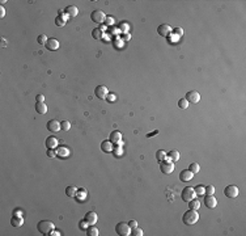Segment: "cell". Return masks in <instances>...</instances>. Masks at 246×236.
<instances>
[{
  "label": "cell",
  "instance_id": "obj_44",
  "mask_svg": "<svg viewBox=\"0 0 246 236\" xmlns=\"http://www.w3.org/2000/svg\"><path fill=\"white\" fill-rule=\"evenodd\" d=\"M172 31H174V33H176L177 35H180V37H181L182 34H183V30H182V28H174Z\"/></svg>",
  "mask_w": 246,
  "mask_h": 236
},
{
  "label": "cell",
  "instance_id": "obj_31",
  "mask_svg": "<svg viewBox=\"0 0 246 236\" xmlns=\"http://www.w3.org/2000/svg\"><path fill=\"white\" fill-rule=\"evenodd\" d=\"M178 108H181V109H187L189 108V101L186 100V98H180L178 100Z\"/></svg>",
  "mask_w": 246,
  "mask_h": 236
},
{
  "label": "cell",
  "instance_id": "obj_3",
  "mask_svg": "<svg viewBox=\"0 0 246 236\" xmlns=\"http://www.w3.org/2000/svg\"><path fill=\"white\" fill-rule=\"evenodd\" d=\"M160 169L162 173H165V175H169V173H172L174 171V163L170 159H164L162 161H160Z\"/></svg>",
  "mask_w": 246,
  "mask_h": 236
},
{
  "label": "cell",
  "instance_id": "obj_39",
  "mask_svg": "<svg viewBox=\"0 0 246 236\" xmlns=\"http://www.w3.org/2000/svg\"><path fill=\"white\" fill-rule=\"evenodd\" d=\"M113 153H114V155H115L117 157H119V156L122 155V153H123V149H122V143H121V144H118V147L113 149Z\"/></svg>",
  "mask_w": 246,
  "mask_h": 236
},
{
  "label": "cell",
  "instance_id": "obj_26",
  "mask_svg": "<svg viewBox=\"0 0 246 236\" xmlns=\"http://www.w3.org/2000/svg\"><path fill=\"white\" fill-rule=\"evenodd\" d=\"M86 235L88 236H98L100 235V232H98V230L96 227H94V224L93 226H88V228H86Z\"/></svg>",
  "mask_w": 246,
  "mask_h": 236
},
{
  "label": "cell",
  "instance_id": "obj_15",
  "mask_svg": "<svg viewBox=\"0 0 246 236\" xmlns=\"http://www.w3.org/2000/svg\"><path fill=\"white\" fill-rule=\"evenodd\" d=\"M193 177H194V173L191 171H189V169H183L180 173V180L182 182H189V181L193 180Z\"/></svg>",
  "mask_w": 246,
  "mask_h": 236
},
{
  "label": "cell",
  "instance_id": "obj_12",
  "mask_svg": "<svg viewBox=\"0 0 246 236\" xmlns=\"http://www.w3.org/2000/svg\"><path fill=\"white\" fill-rule=\"evenodd\" d=\"M46 127H47V130H49V131H51V133H57V131H59V130L62 129V127H60V122L57 121V120H50L49 122H47Z\"/></svg>",
  "mask_w": 246,
  "mask_h": 236
},
{
  "label": "cell",
  "instance_id": "obj_43",
  "mask_svg": "<svg viewBox=\"0 0 246 236\" xmlns=\"http://www.w3.org/2000/svg\"><path fill=\"white\" fill-rule=\"evenodd\" d=\"M47 156H49V157H55V156H57V151H55V149H47Z\"/></svg>",
  "mask_w": 246,
  "mask_h": 236
},
{
  "label": "cell",
  "instance_id": "obj_9",
  "mask_svg": "<svg viewBox=\"0 0 246 236\" xmlns=\"http://www.w3.org/2000/svg\"><path fill=\"white\" fill-rule=\"evenodd\" d=\"M172 26L169 25V24H161V25H158L157 28V33L161 35V37H168V35L172 33Z\"/></svg>",
  "mask_w": 246,
  "mask_h": 236
},
{
  "label": "cell",
  "instance_id": "obj_19",
  "mask_svg": "<svg viewBox=\"0 0 246 236\" xmlns=\"http://www.w3.org/2000/svg\"><path fill=\"white\" fill-rule=\"evenodd\" d=\"M110 142H112L113 144H121L122 143V134L119 131H113L112 134H110Z\"/></svg>",
  "mask_w": 246,
  "mask_h": 236
},
{
  "label": "cell",
  "instance_id": "obj_38",
  "mask_svg": "<svg viewBox=\"0 0 246 236\" xmlns=\"http://www.w3.org/2000/svg\"><path fill=\"white\" fill-rule=\"evenodd\" d=\"M105 100L108 101V102H110V104H112V102H115L117 101V94L115 93H109L108 96H106Z\"/></svg>",
  "mask_w": 246,
  "mask_h": 236
},
{
  "label": "cell",
  "instance_id": "obj_27",
  "mask_svg": "<svg viewBox=\"0 0 246 236\" xmlns=\"http://www.w3.org/2000/svg\"><path fill=\"white\" fill-rule=\"evenodd\" d=\"M189 207L190 208H193V210H198V208L200 207V202L198 199H191V201H189Z\"/></svg>",
  "mask_w": 246,
  "mask_h": 236
},
{
  "label": "cell",
  "instance_id": "obj_50",
  "mask_svg": "<svg viewBox=\"0 0 246 236\" xmlns=\"http://www.w3.org/2000/svg\"><path fill=\"white\" fill-rule=\"evenodd\" d=\"M50 235H53V236H59V235H60V232L53 230V231H51V234H50Z\"/></svg>",
  "mask_w": 246,
  "mask_h": 236
},
{
  "label": "cell",
  "instance_id": "obj_35",
  "mask_svg": "<svg viewBox=\"0 0 246 236\" xmlns=\"http://www.w3.org/2000/svg\"><path fill=\"white\" fill-rule=\"evenodd\" d=\"M37 41H38L39 45H46V42L49 41V38H47L46 34H39L38 38H37Z\"/></svg>",
  "mask_w": 246,
  "mask_h": 236
},
{
  "label": "cell",
  "instance_id": "obj_34",
  "mask_svg": "<svg viewBox=\"0 0 246 236\" xmlns=\"http://www.w3.org/2000/svg\"><path fill=\"white\" fill-rule=\"evenodd\" d=\"M189 171H191L194 175H195V173H198V172L200 171L199 164H198V163H191V164H190V167H189Z\"/></svg>",
  "mask_w": 246,
  "mask_h": 236
},
{
  "label": "cell",
  "instance_id": "obj_10",
  "mask_svg": "<svg viewBox=\"0 0 246 236\" xmlns=\"http://www.w3.org/2000/svg\"><path fill=\"white\" fill-rule=\"evenodd\" d=\"M186 100L189 102H193V104H196V102L200 101V94L196 92V90H190V92L186 93Z\"/></svg>",
  "mask_w": 246,
  "mask_h": 236
},
{
  "label": "cell",
  "instance_id": "obj_37",
  "mask_svg": "<svg viewBox=\"0 0 246 236\" xmlns=\"http://www.w3.org/2000/svg\"><path fill=\"white\" fill-rule=\"evenodd\" d=\"M131 235H134V236H143V230L141 228H139V227H135L131 230Z\"/></svg>",
  "mask_w": 246,
  "mask_h": 236
},
{
  "label": "cell",
  "instance_id": "obj_21",
  "mask_svg": "<svg viewBox=\"0 0 246 236\" xmlns=\"http://www.w3.org/2000/svg\"><path fill=\"white\" fill-rule=\"evenodd\" d=\"M101 149L104 152H108V153H110V152H113V149H114V146H113V143L110 140H104L101 143Z\"/></svg>",
  "mask_w": 246,
  "mask_h": 236
},
{
  "label": "cell",
  "instance_id": "obj_5",
  "mask_svg": "<svg viewBox=\"0 0 246 236\" xmlns=\"http://www.w3.org/2000/svg\"><path fill=\"white\" fill-rule=\"evenodd\" d=\"M195 197H196L195 190H194V188H190V186L185 188L181 193V198H182V201H185V202H189V201L194 199Z\"/></svg>",
  "mask_w": 246,
  "mask_h": 236
},
{
  "label": "cell",
  "instance_id": "obj_33",
  "mask_svg": "<svg viewBox=\"0 0 246 236\" xmlns=\"http://www.w3.org/2000/svg\"><path fill=\"white\" fill-rule=\"evenodd\" d=\"M194 190H195L196 195H204V194H206V190H204V186H203V185H196V186L194 188Z\"/></svg>",
  "mask_w": 246,
  "mask_h": 236
},
{
  "label": "cell",
  "instance_id": "obj_46",
  "mask_svg": "<svg viewBox=\"0 0 246 236\" xmlns=\"http://www.w3.org/2000/svg\"><path fill=\"white\" fill-rule=\"evenodd\" d=\"M128 226H130V228L132 230V228H135V227H138V222L135 219H132V220H130L128 222Z\"/></svg>",
  "mask_w": 246,
  "mask_h": 236
},
{
  "label": "cell",
  "instance_id": "obj_25",
  "mask_svg": "<svg viewBox=\"0 0 246 236\" xmlns=\"http://www.w3.org/2000/svg\"><path fill=\"white\" fill-rule=\"evenodd\" d=\"M35 112L39 114H45L47 113V106L45 102H35Z\"/></svg>",
  "mask_w": 246,
  "mask_h": 236
},
{
  "label": "cell",
  "instance_id": "obj_7",
  "mask_svg": "<svg viewBox=\"0 0 246 236\" xmlns=\"http://www.w3.org/2000/svg\"><path fill=\"white\" fill-rule=\"evenodd\" d=\"M224 194L227 195L228 198H236V197H238L240 190L236 185H228V186L224 189Z\"/></svg>",
  "mask_w": 246,
  "mask_h": 236
},
{
  "label": "cell",
  "instance_id": "obj_30",
  "mask_svg": "<svg viewBox=\"0 0 246 236\" xmlns=\"http://www.w3.org/2000/svg\"><path fill=\"white\" fill-rule=\"evenodd\" d=\"M164 159H166V152L162 151V149H158V151L156 152V160L160 163V161H162Z\"/></svg>",
  "mask_w": 246,
  "mask_h": 236
},
{
  "label": "cell",
  "instance_id": "obj_49",
  "mask_svg": "<svg viewBox=\"0 0 246 236\" xmlns=\"http://www.w3.org/2000/svg\"><path fill=\"white\" fill-rule=\"evenodd\" d=\"M13 215H18V216H22V211L18 210V208H16V210L13 211Z\"/></svg>",
  "mask_w": 246,
  "mask_h": 236
},
{
  "label": "cell",
  "instance_id": "obj_40",
  "mask_svg": "<svg viewBox=\"0 0 246 236\" xmlns=\"http://www.w3.org/2000/svg\"><path fill=\"white\" fill-rule=\"evenodd\" d=\"M204 190L207 194H213V193H215V188H213L212 185H207V186H204Z\"/></svg>",
  "mask_w": 246,
  "mask_h": 236
},
{
  "label": "cell",
  "instance_id": "obj_4",
  "mask_svg": "<svg viewBox=\"0 0 246 236\" xmlns=\"http://www.w3.org/2000/svg\"><path fill=\"white\" fill-rule=\"evenodd\" d=\"M115 232L119 236H128V235H131V228L128 226V223L119 222L115 226Z\"/></svg>",
  "mask_w": 246,
  "mask_h": 236
},
{
  "label": "cell",
  "instance_id": "obj_29",
  "mask_svg": "<svg viewBox=\"0 0 246 236\" xmlns=\"http://www.w3.org/2000/svg\"><path fill=\"white\" fill-rule=\"evenodd\" d=\"M76 192H77V189L75 186H67L66 188V194L68 197H75L76 195Z\"/></svg>",
  "mask_w": 246,
  "mask_h": 236
},
{
  "label": "cell",
  "instance_id": "obj_2",
  "mask_svg": "<svg viewBox=\"0 0 246 236\" xmlns=\"http://www.w3.org/2000/svg\"><path fill=\"white\" fill-rule=\"evenodd\" d=\"M37 228L42 235L47 236V235L51 234V231H53L55 227H54V223L51 222V220H41V222L37 224Z\"/></svg>",
  "mask_w": 246,
  "mask_h": 236
},
{
  "label": "cell",
  "instance_id": "obj_13",
  "mask_svg": "<svg viewBox=\"0 0 246 236\" xmlns=\"http://www.w3.org/2000/svg\"><path fill=\"white\" fill-rule=\"evenodd\" d=\"M45 144H46L47 149H55V148H58V146H59V140H58V138H55V136H49V138H46Z\"/></svg>",
  "mask_w": 246,
  "mask_h": 236
},
{
  "label": "cell",
  "instance_id": "obj_36",
  "mask_svg": "<svg viewBox=\"0 0 246 236\" xmlns=\"http://www.w3.org/2000/svg\"><path fill=\"white\" fill-rule=\"evenodd\" d=\"M60 127H62V130H64V131H68V130L71 129V122L70 121H62L60 122Z\"/></svg>",
  "mask_w": 246,
  "mask_h": 236
},
{
  "label": "cell",
  "instance_id": "obj_6",
  "mask_svg": "<svg viewBox=\"0 0 246 236\" xmlns=\"http://www.w3.org/2000/svg\"><path fill=\"white\" fill-rule=\"evenodd\" d=\"M90 18H92L93 22L96 24H101V22H105V18H106V15L102 12L101 9H94L90 15Z\"/></svg>",
  "mask_w": 246,
  "mask_h": 236
},
{
  "label": "cell",
  "instance_id": "obj_22",
  "mask_svg": "<svg viewBox=\"0 0 246 236\" xmlns=\"http://www.w3.org/2000/svg\"><path fill=\"white\" fill-rule=\"evenodd\" d=\"M166 157L172 160L173 163H177V161L180 160V152H178L177 149H172V151H169L166 153Z\"/></svg>",
  "mask_w": 246,
  "mask_h": 236
},
{
  "label": "cell",
  "instance_id": "obj_41",
  "mask_svg": "<svg viewBox=\"0 0 246 236\" xmlns=\"http://www.w3.org/2000/svg\"><path fill=\"white\" fill-rule=\"evenodd\" d=\"M105 24L108 26H112L113 24H114V18L112 17V16H106V18H105Z\"/></svg>",
  "mask_w": 246,
  "mask_h": 236
},
{
  "label": "cell",
  "instance_id": "obj_45",
  "mask_svg": "<svg viewBox=\"0 0 246 236\" xmlns=\"http://www.w3.org/2000/svg\"><path fill=\"white\" fill-rule=\"evenodd\" d=\"M86 226H89V224H88V223H86V222H85V220H80V224H79V227H80V228H81V230H86V228H88V227H86Z\"/></svg>",
  "mask_w": 246,
  "mask_h": 236
},
{
  "label": "cell",
  "instance_id": "obj_17",
  "mask_svg": "<svg viewBox=\"0 0 246 236\" xmlns=\"http://www.w3.org/2000/svg\"><path fill=\"white\" fill-rule=\"evenodd\" d=\"M55 151H57V156L59 157H68L71 153V149L67 146H58V148Z\"/></svg>",
  "mask_w": 246,
  "mask_h": 236
},
{
  "label": "cell",
  "instance_id": "obj_8",
  "mask_svg": "<svg viewBox=\"0 0 246 236\" xmlns=\"http://www.w3.org/2000/svg\"><path fill=\"white\" fill-rule=\"evenodd\" d=\"M94 94H96V97L101 98V100H105L106 96L109 94L108 87H105V85H97L96 89H94Z\"/></svg>",
  "mask_w": 246,
  "mask_h": 236
},
{
  "label": "cell",
  "instance_id": "obj_24",
  "mask_svg": "<svg viewBox=\"0 0 246 236\" xmlns=\"http://www.w3.org/2000/svg\"><path fill=\"white\" fill-rule=\"evenodd\" d=\"M75 198H76L79 202H83L85 198H86V190L84 188H80V189H77V192H76V195H75Z\"/></svg>",
  "mask_w": 246,
  "mask_h": 236
},
{
  "label": "cell",
  "instance_id": "obj_16",
  "mask_svg": "<svg viewBox=\"0 0 246 236\" xmlns=\"http://www.w3.org/2000/svg\"><path fill=\"white\" fill-rule=\"evenodd\" d=\"M46 49L50 50V51H55L59 49V46H60V43H59V41L57 38H49V41L46 42Z\"/></svg>",
  "mask_w": 246,
  "mask_h": 236
},
{
  "label": "cell",
  "instance_id": "obj_28",
  "mask_svg": "<svg viewBox=\"0 0 246 236\" xmlns=\"http://www.w3.org/2000/svg\"><path fill=\"white\" fill-rule=\"evenodd\" d=\"M92 35L94 39H102V30L100 28H96V29L92 30Z\"/></svg>",
  "mask_w": 246,
  "mask_h": 236
},
{
  "label": "cell",
  "instance_id": "obj_1",
  "mask_svg": "<svg viewBox=\"0 0 246 236\" xmlns=\"http://www.w3.org/2000/svg\"><path fill=\"white\" fill-rule=\"evenodd\" d=\"M198 220H199V214L196 212V210H193V208L187 210L183 214V216H182V222H183L185 224H189V226L195 224Z\"/></svg>",
  "mask_w": 246,
  "mask_h": 236
},
{
  "label": "cell",
  "instance_id": "obj_42",
  "mask_svg": "<svg viewBox=\"0 0 246 236\" xmlns=\"http://www.w3.org/2000/svg\"><path fill=\"white\" fill-rule=\"evenodd\" d=\"M119 37H121L122 41H128V39L131 38V35H130L128 33H121Z\"/></svg>",
  "mask_w": 246,
  "mask_h": 236
},
{
  "label": "cell",
  "instance_id": "obj_20",
  "mask_svg": "<svg viewBox=\"0 0 246 236\" xmlns=\"http://www.w3.org/2000/svg\"><path fill=\"white\" fill-rule=\"evenodd\" d=\"M64 13L68 16V17H76L77 13H79V9L75 5H68V7H66Z\"/></svg>",
  "mask_w": 246,
  "mask_h": 236
},
{
  "label": "cell",
  "instance_id": "obj_11",
  "mask_svg": "<svg viewBox=\"0 0 246 236\" xmlns=\"http://www.w3.org/2000/svg\"><path fill=\"white\" fill-rule=\"evenodd\" d=\"M204 205L208 208H215L217 206V199L215 198L213 194H207L204 197Z\"/></svg>",
  "mask_w": 246,
  "mask_h": 236
},
{
  "label": "cell",
  "instance_id": "obj_18",
  "mask_svg": "<svg viewBox=\"0 0 246 236\" xmlns=\"http://www.w3.org/2000/svg\"><path fill=\"white\" fill-rule=\"evenodd\" d=\"M67 18H68V16H67L64 12L59 11V16H57V18H55V25L57 26H64Z\"/></svg>",
  "mask_w": 246,
  "mask_h": 236
},
{
  "label": "cell",
  "instance_id": "obj_48",
  "mask_svg": "<svg viewBox=\"0 0 246 236\" xmlns=\"http://www.w3.org/2000/svg\"><path fill=\"white\" fill-rule=\"evenodd\" d=\"M5 16V9H4V7L2 5L0 7V17H4Z\"/></svg>",
  "mask_w": 246,
  "mask_h": 236
},
{
  "label": "cell",
  "instance_id": "obj_23",
  "mask_svg": "<svg viewBox=\"0 0 246 236\" xmlns=\"http://www.w3.org/2000/svg\"><path fill=\"white\" fill-rule=\"evenodd\" d=\"M11 224H12L13 227H21L22 224H24V219H22V216L13 215V216H12V219H11Z\"/></svg>",
  "mask_w": 246,
  "mask_h": 236
},
{
  "label": "cell",
  "instance_id": "obj_14",
  "mask_svg": "<svg viewBox=\"0 0 246 236\" xmlns=\"http://www.w3.org/2000/svg\"><path fill=\"white\" fill-rule=\"evenodd\" d=\"M97 214L94 211H88L85 214V216H84V220L86 223L89 224V226H93V224H96L97 223Z\"/></svg>",
  "mask_w": 246,
  "mask_h": 236
},
{
  "label": "cell",
  "instance_id": "obj_32",
  "mask_svg": "<svg viewBox=\"0 0 246 236\" xmlns=\"http://www.w3.org/2000/svg\"><path fill=\"white\" fill-rule=\"evenodd\" d=\"M118 28H119V30L122 33H128V30H130V25L127 22H123V21L118 25Z\"/></svg>",
  "mask_w": 246,
  "mask_h": 236
},
{
  "label": "cell",
  "instance_id": "obj_51",
  "mask_svg": "<svg viewBox=\"0 0 246 236\" xmlns=\"http://www.w3.org/2000/svg\"><path fill=\"white\" fill-rule=\"evenodd\" d=\"M156 134H158V130H156V131H153V133H151V134H148V135H147V136H152V135H156Z\"/></svg>",
  "mask_w": 246,
  "mask_h": 236
},
{
  "label": "cell",
  "instance_id": "obj_47",
  "mask_svg": "<svg viewBox=\"0 0 246 236\" xmlns=\"http://www.w3.org/2000/svg\"><path fill=\"white\" fill-rule=\"evenodd\" d=\"M35 100H37V102H43L45 101V96H43V94H37Z\"/></svg>",
  "mask_w": 246,
  "mask_h": 236
}]
</instances>
